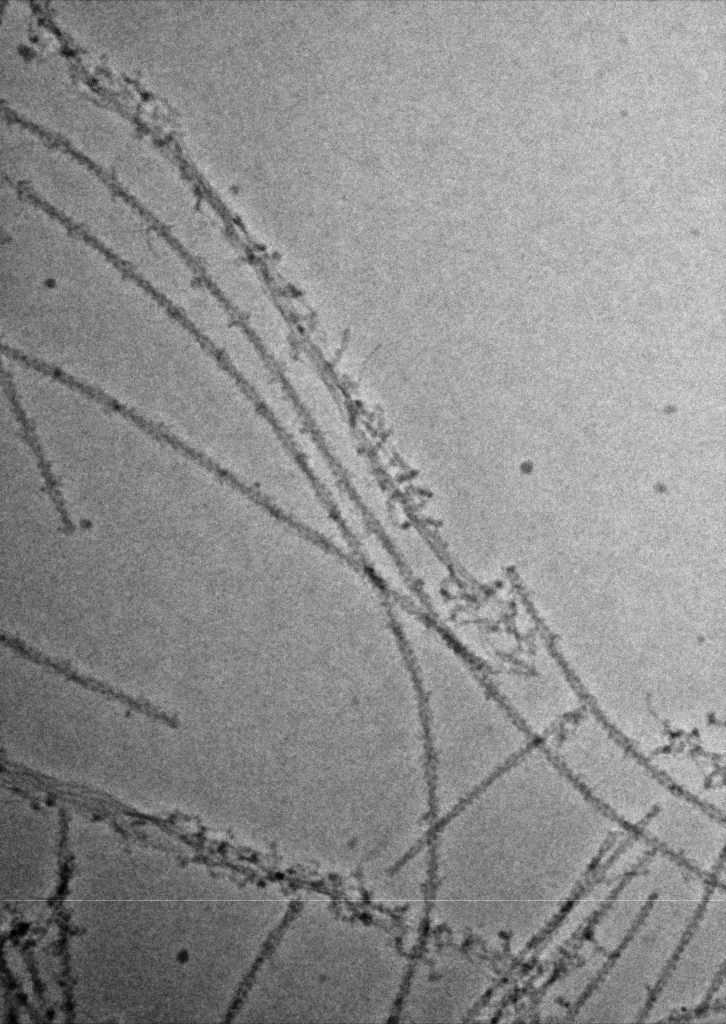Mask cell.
Segmentation results:
<instances>
[{
	"instance_id": "obj_1",
	"label": "cell",
	"mask_w": 726,
	"mask_h": 1024,
	"mask_svg": "<svg viewBox=\"0 0 726 1024\" xmlns=\"http://www.w3.org/2000/svg\"><path fill=\"white\" fill-rule=\"evenodd\" d=\"M401 636L419 691L431 786L447 806L501 772L523 750L526 738L440 634L405 619Z\"/></svg>"
}]
</instances>
